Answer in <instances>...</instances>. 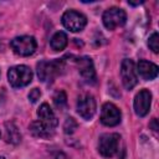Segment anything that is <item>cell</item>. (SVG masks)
Segmentation results:
<instances>
[{"instance_id":"obj_1","label":"cell","mask_w":159,"mask_h":159,"mask_svg":"<svg viewBox=\"0 0 159 159\" xmlns=\"http://www.w3.org/2000/svg\"><path fill=\"white\" fill-rule=\"evenodd\" d=\"M63 70V60L41 61L37 63V76L41 82L51 83Z\"/></svg>"},{"instance_id":"obj_2","label":"cell","mask_w":159,"mask_h":159,"mask_svg":"<svg viewBox=\"0 0 159 159\" xmlns=\"http://www.w3.org/2000/svg\"><path fill=\"white\" fill-rule=\"evenodd\" d=\"M9 83L14 88H20L24 86H27L32 80V71L24 65L14 66L7 72Z\"/></svg>"},{"instance_id":"obj_3","label":"cell","mask_w":159,"mask_h":159,"mask_svg":"<svg viewBox=\"0 0 159 159\" xmlns=\"http://www.w3.org/2000/svg\"><path fill=\"white\" fill-rule=\"evenodd\" d=\"M120 137L117 133H106L101 135L98 142V152L106 158H111L118 153Z\"/></svg>"},{"instance_id":"obj_4","label":"cell","mask_w":159,"mask_h":159,"mask_svg":"<svg viewBox=\"0 0 159 159\" xmlns=\"http://www.w3.org/2000/svg\"><path fill=\"white\" fill-rule=\"evenodd\" d=\"M10 46L12 48V51L16 55L20 56H30L35 52L37 45H36V40L32 36H19L15 37L11 42Z\"/></svg>"},{"instance_id":"obj_5","label":"cell","mask_w":159,"mask_h":159,"mask_svg":"<svg viewBox=\"0 0 159 159\" xmlns=\"http://www.w3.org/2000/svg\"><path fill=\"white\" fill-rule=\"evenodd\" d=\"M102 20H103V25L108 30H114L116 27L123 26L125 24L127 15H125L124 10H122L119 7H111L103 12Z\"/></svg>"},{"instance_id":"obj_6","label":"cell","mask_w":159,"mask_h":159,"mask_svg":"<svg viewBox=\"0 0 159 159\" xmlns=\"http://www.w3.org/2000/svg\"><path fill=\"white\" fill-rule=\"evenodd\" d=\"M62 24L63 26L73 32L81 31L84 29L86 24H87V19L83 14L75 11V10H68L62 15Z\"/></svg>"},{"instance_id":"obj_7","label":"cell","mask_w":159,"mask_h":159,"mask_svg":"<svg viewBox=\"0 0 159 159\" xmlns=\"http://www.w3.org/2000/svg\"><path fill=\"white\" fill-rule=\"evenodd\" d=\"M120 76H122V83H123L125 89H132L137 84V82H138L137 68H135V65L132 60L125 58L122 61Z\"/></svg>"},{"instance_id":"obj_8","label":"cell","mask_w":159,"mask_h":159,"mask_svg":"<svg viewBox=\"0 0 159 159\" xmlns=\"http://www.w3.org/2000/svg\"><path fill=\"white\" fill-rule=\"evenodd\" d=\"M101 122L107 127H114L120 122V111L113 103H104L101 112Z\"/></svg>"},{"instance_id":"obj_9","label":"cell","mask_w":159,"mask_h":159,"mask_svg":"<svg viewBox=\"0 0 159 159\" xmlns=\"http://www.w3.org/2000/svg\"><path fill=\"white\" fill-rule=\"evenodd\" d=\"M77 112L83 119H91L96 113V101L91 94H83L77 101Z\"/></svg>"},{"instance_id":"obj_10","label":"cell","mask_w":159,"mask_h":159,"mask_svg":"<svg viewBox=\"0 0 159 159\" xmlns=\"http://www.w3.org/2000/svg\"><path fill=\"white\" fill-rule=\"evenodd\" d=\"M77 66H78V71L80 75L82 76V78L91 84L96 83V71H94V66L93 62L89 57H80L77 58Z\"/></svg>"},{"instance_id":"obj_11","label":"cell","mask_w":159,"mask_h":159,"mask_svg":"<svg viewBox=\"0 0 159 159\" xmlns=\"http://www.w3.org/2000/svg\"><path fill=\"white\" fill-rule=\"evenodd\" d=\"M152 103V93L148 89H142L134 98V111L137 116L144 117L150 108Z\"/></svg>"},{"instance_id":"obj_12","label":"cell","mask_w":159,"mask_h":159,"mask_svg":"<svg viewBox=\"0 0 159 159\" xmlns=\"http://www.w3.org/2000/svg\"><path fill=\"white\" fill-rule=\"evenodd\" d=\"M37 116L40 118V122L43 125H46L47 128H50V129H53L58 123L53 111L51 109V107L47 103H42L40 106V108L37 111Z\"/></svg>"},{"instance_id":"obj_13","label":"cell","mask_w":159,"mask_h":159,"mask_svg":"<svg viewBox=\"0 0 159 159\" xmlns=\"http://www.w3.org/2000/svg\"><path fill=\"white\" fill-rule=\"evenodd\" d=\"M137 71L144 80H154L158 76V66L145 60H140L138 62Z\"/></svg>"},{"instance_id":"obj_14","label":"cell","mask_w":159,"mask_h":159,"mask_svg":"<svg viewBox=\"0 0 159 159\" xmlns=\"http://www.w3.org/2000/svg\"><path fill=\"white\" fill-rule=\"evenodd\" d=\"M30 130L35 137H39V138H50L53 134V129L47 128L40 120L39 122H32L31 125H30Z\"/></svg>"},{"instance_id":"obj_15","label":"cell","mask_w":159,"mask_h":159,"mask_svg":"<svg viewBox=\"0 0 159 159\" xmlns=\"http://www.w3.org/2000/svg\"><path fill=\"white\" fill-rule=\"evenodd\" d=\"M5 139L9 143L17 144L21 140V134L17 129V127L12 122H7L5 124Z\"/></svg>"},{"instance_id":"obj_16","label":"cell","mask_w":159,"mask_h":159,"mask_svg":"<svg viewBox=\"0 0 159 159\" xmlns=\"http://www.w3.org/2000/svg\"><path fill=\"white\" fill-rule=\"evenodd\" d=\"M67 35L63 32V31H58L56 32L52 37H51V41H50V45L52 47V50L55 51H61L63 50L66 46H67Z\"/></svg>"},{"instance_id":"obj_17","label":"cell","mask_w":159,"mask_h":159,"mask_svg":"<svg viewBox=\"0 0 159 159\" xmlns=\"http://www.w3.org/2000/svg\"><path fill=\"white\" fill-rule=\"evenodd\" d=\"M53 103L58 109H63L67 106V97L63 91H58L53 96Z\"/></svg>"},{"instance_id":"obj_18","label":"cell","mask_w":159,"mask_h":159,"mask_svg":"<svg viewBox=\"0 0 159 159\" xmlns=\"http://www.w3.org/2000/svg\"><path fill=\"white\" fill-rule=\"evenodd\" d=\"M148 46H149V48L154 53H158L159 52V36H158V32H153L149 36V39H148Z\"/></svg>"},{"instance_id":"obj_19","label":"cell","mask_w":159,"mask_h":159,"mask_svg":"<svg viewBox=\"0 0 159 159\" xmlns=\"http://www.w3.org/2000/svg\"><path fill=\"white\" fill-rule=\"evenodd\" d=\"M78 127V123L72 118V117H68L66 120H65V124H63V130L66 134H72Z\"/></svg>"},{"instance_id":"obj_20","label":"cell","mask_w":159,"mask_h":159,"mask_svg":"<svg viewBox=\"0 0 159 159\" xmlns=\"http://www.w3.org/2000/svg\"><path fill=\"white\" fill-rule=\"evenodd\" d=\"M40 97H41V92H40L39 88H32V89L30 91V93H29V99H30L32 103L37 102V99H40Z\"/></svg>"},{"instance_id":"obj_21","label":"cell","mask_w":159,"mask_h":159,"mask_svg":"<svg viewBox=\"0 0 159 159\" xmlns=\"http://www.w3.org/2000/svg\"><path fill=\"white\" fill-rule=\"evenodd\" d=\"M150 125L153 127V130H155V132L158 130V125H157V119H155V118H154V119L152 120V123H150Z\"/></svg>"},{"instance_id":"obj_22","label":"cell","mask_w":159,"mask_h":159,"mask_svg":"<svg viewBox=\"0 0 159 159\" xmlns=\"http://www.w3.org/2000/svg\"><path fill=\"white\" fill-rule=\"evenodd\" d=\"M55 159H67V157H66L63 153H57Z\"/></svg>"},{"instance_id":"obj_23","label":"cell","mask_w":159,"mask_h":159,"mask_svg":"<svg viewBox=\"0 0 159 159\" xmlns=\"http://www.w3.org/2000/svg\"><path fill=\"white\" fill-rule=\"evenodd\" d=\"M143 1H128V4L129 5H133V6H135V5H139V4H142Z\"/></svg>"},{"instance_id":"obj_24","label":"cell","mask_w":159,"mask_h":159,"mask_svg":"<svg viewBox=\"0 0 159 159\" xmlns=\"http://www.w3.org/2000/svg\"><path fill=\"white\" fill-rule=\"evenodd\" d=\"M0 159H4V158H2V157H0Z\"/></svg>"}]
</instances>
